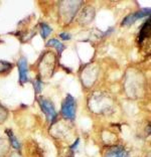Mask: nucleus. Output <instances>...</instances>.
<instances>
[{
    "label": "nucleus",
    "mask_w": 151,
    "mask_h": 157,
    "mask_svg": "<svg viewBox=\"0 0 151 157\" xmlns=\"http://www.w3.org/2000/svg\"><path fill=\"white\" fill-rule=\"evenodd\" d=\"M62 114L66 119L75 120L76 118V100L72 95H68L62 105Z\"/></svg>",
    "instance_id": "1"
},
{
    "label": "nucleus",
    "mask_w": 151,
    "mask_h": 157,
    "mask_svg": "<svg viewBox=\"0 0 151 157\" xmlns=\"http://www.w3.org/2000/svg\"><path fill=\"white\" fill-rule=\"evenodd\" d=\"M38 103H39V105H41V110L45 114L46 118H48V120L50 121V122H52L56 117V112L55 110V107L52 104V102H49L48 99L41 97L38 99Z\"/></svg>",
    "instance_id": "2"
},
{
    "label": "nucleus",
    "mask_w": 151,
    "mask_h": 157,
    "mask_svg": "<svg viewBox=\"0 0 151 157\" xmlns=\"http://www.w3.org/2000/svg\"><path fill=\"white\" fill-rule=\"evenodd\" d=\"M150 14V9L149 8H144V9H140L139 11L130 14L127 17H125L124 20L122 21V25H131L135 22L136 20L139 18H142L146 15H149Z\"/></svg>",
    "instance_id": "3"
},
{
    "label": "nucleus",
    "mask_w": 151,
    "mask_h": 157,
    "mask_svg": "<svg viewBox=\"0 0 151 157\" xmlns=\"http://www.w3.org/2000/svg\"><path fill=\"white\" fill-rule=\"evenodd\" d=\"M17 67L19 70V80L21 84H24L28 82V67H27V60L25 58H21L18 63H17Z\"/></svg>",
    "instance_id": "4"
},
{
    "label": "nucleus",
    "mask_w": 151,
    "mask_h": 157,
    "mask_svg": "<svg viewBox=\"0 0 151 157\" xmlns=\"http://www.w3.org/2000/svg\"><path fill=\"white\" fill-rule=\"evenodd\" d=\"M106 157H128V155L124 148L114 147L106 152Z\"/></svg>",
    "instance_id": "5"
},
{
    "label": "nucleus",
    "mask_w": 151,
    "mask_h": 157,
    "mask_svg": "<svg viewBox=\"0 0 151 157\" xmlns=\"http://www.w3.org/2000/svg\"><path fill=\"white\" fill-rule=\"evenodd\" d=\"M48 44V46H55V48L57 49V52H59V55H60V56L62 55L63 51L64 49V45L60 41L57 40L56 38L50 39V40L48 41V44Z\"/></svg>",
    "instance_id": "6"
},
{
    "label": "nucleus",
    "mask_w": 151,
    "mask_h": 157,
    "mask_svg": "<svg viewBox=\"0 0 151 157\" xmlns=\"http://www.w3.org/2000/svg\"><path fill=\"white\" fill-rule=\"evenodd\" d=\"M6 132H7V134H8V137H9V140H10V143H11V145L15 149H19L20 148V144L18 143V141L15 139V137H14L12 131L11 130H7Z\"/></svg>",
    "instance_id": "7"
},
{
    "label": "nucleus",
    "mask_w": 151,
    "mask_h": 157,
    "mask_svg": "<svg viewBox=\"0 0 151 157\" xmlns=\"http://www.w3.org/2000/svg\"><path fill=\"white\" fill-rule=\"evenodd\" d=\"M41 35L44 38H46L48 36V34L52 33V28H50L46 23H41Z\"/></svg>",
    "instance_id": "8"
},
{
    "label": "nucleus",
    "mask_w": 151,
    "mask_h": 157,
    "mask_svg": "<svg viewBox=\"0 0 151 157\" xmlns=\"http://www.w3.org/2000/svg\"><path fill=\"white\" fill-rule=\"evenodd\" d=\"M10 69H11V63L0 60V73L7 72V71H9Z\"/></svg>",
    "instance_id": "9"
},
{
    "label": "nucleus",
    "mask_w": 151,
    "mask_h": 157,
    "mask_svg": "<svg viewBox=\"0 0 151 157\" xmlns=\"http://www.w3.org/2000/svg\"><path fill=\"white\" fill-rule=\"evenodd\" d=\"M147 27H149V20L147 21V22H145V25L142 27V29L141 31H140V36H139V39H140V41L143 40V38H145L146 37V31H147Z\"/></svg>",
    "instance_id": "10"
},
{
    "label": "nucleus",
    "mask_w": 151,
    "mask_h": 157,
    "mask_svg": "<svg viewBox=\"0 0 151 157\" xmlns=\"http://www.w3.org/2000/svg\"><path fill=\"white\" fill-rule=\"evenodd\" d=\"M7 117V111L6 109L4 108V107H2L1 105H0V123L4 122L5 119Z\"/></svg>",
    "instance_id": "11"
},
{
    "label": "nucleus",
    "mask_w": 151,
    "mask_h": 157,
    "mask_svg": "<svg viewBox=\"0 0 151 157\" xmlns=\"http://www.w3.org/2000/svg\"><path fill=\"white\" fill-rule=\"evenodd\" d=\"M34 89H35V92L39 93L41 91V82L39 80V78H37V81L34 83Z\"/></svg>",
    "instance_id": "12"
},
{
    "label": "nucleus",
    "mask_w": 151,
    "mask_h": 157,
    "mask_svg": "<svg viewBox=\"0 0 151 157\" xmlns=\"http://www.w3.org/2000/svg\"><path fill=\"white\" fill-rule=\"evenodd\" d=\"M60 36L62 37V38L64 39V40H69V39H71V34H70V33H60Z\"/></svg>",
    "instance_id": "13"
},
{
    "label": "nucleus",
    "mask_w": 151,
    "mask_h": 157,
    "mask_svg": "<svg viewBox=\"0 0 151 157\" xmlns=\"http://www.w3.org/2000/svg\"><path fill=\"white\" fill-rule=\"evenodd\" d=\"M79 142H80V140H79V139H77V140H76V143H74V145H72V149H74V148H77V146H78V143Z\"/></svg>",
    "instance_id": "14"
}]
</instances>
